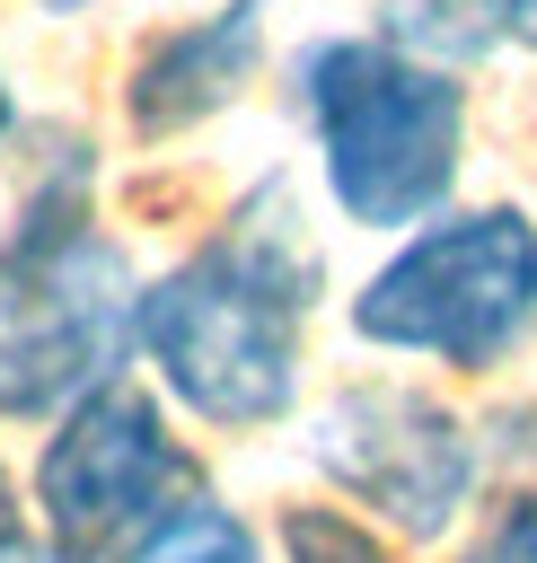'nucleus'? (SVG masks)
Returning a JSON list of instances; mask_svg holds the SVG:
<instances>
[{
    "mask_svg": "<svg viewBox=\"0 0 537 563\" xmlns=\"http://www.w3.org/2000/svg\"><path fill=\"white\" fill-rule=\"evenodd\" d=\"M317 238L282 176H264L176 273L141 290V352L167 396L220 431H255L299 396V334L317 308Z\"/></svg>",
    "mask_w": 537,
    "mask_h": 563,
    "instance_id": "nucleus-1",
    "label": "nucleus"
},
{
    "mask_svg": "<svg viewBox=\"0 0 537 563\" xmlns=\"http://www.w3.org/2000/svg\"><path fill=\"white\" fill-rule=\"evenodd\" d=\"M141 343V282L88 220V167L35 176L0 238V413H70Z\"/></svg>",
    "mask_w": 537,
    "mask_h": 563,
    "instance_id": "nucleus-2",
    "label": "nucleus"
},
{
    "mask_svg": "<svg viewBox=\"0 0 537 563\" xmlns=\"http://www.w3.org/2000/svg\"><path fill=\"white\" fill-rule=\"evenodd\" d=\"M299 106L317 123V158L335 202L361 229H414L449 202L458 185V141H467V88L423 62L414 44H370V35H326L299 53Z\"/></svg>",
    "mask_w": 537,
    "mask_h": 563,
    "instance_id": "nucleus-3",
    "label": "nucleus"
},
{
    "mask_svg": "<svg viewBox=\"0 0 537 563\" xmlns=\"http://www.w3.org/2000/svg\"><path fill=\"white\" fill-rule=\"evenodd\" d=\"M537 325V220L519 202L449 211L414 246H396L361 299L352 334L379 352H431L449 369H502Z\"/></svg>",
    "mask_w": 537,
    "mask_h": 563,
    "instance_id": "nucleus-4",
    "label": "nucleus"
},
{
    "mask_svg": "<svg viewBox=\"0 0 537 563\" xmlns=\"http://www.w3.org/2000/svg\"><path fill=\"white\" fill-rule=\"evenodd\" d=\"M35 501L70 563H106V554H132L167 510L194 501V457L158 422V396L97 387L62 413V431L35 466Z\"/></svg>",
    "mask_w": 537,
    "mask_h": 563,
    "instance_id": "nucleus-5",
    "label": "nucleus"
},
{
    "mask_svg": "<svg viewBox=\"0 0 537 563\" xmlns=\"http://www.w3.org/2000/svg\"><path fill=\"white\" fill-rule=\"evenodd\" d=\"M308 457L387 528L440 537L475 493V440L440 396L414 387H343L308 422Z\"/></svg>",
    "mask_w": 537,
    "mask_h": 563,
    "instance_id": "nucleus-6",
    "label": "nucleus"
},
{
    "mask_svg": "<svg viewBox=\"0 0 537 563\" xmlns=\"http://www.w3.org/2000/svg\"><path fill=\"white\" fill-rule=\"evenodd\" d=\"M255 53H264V9H255V0H220V9L185 18V26H167V35L132 62V88H123L132 132H141V141L194 132L202 114H220V106L246 88Z\"/></svg>",
    "mask_w": 537,
    "mask_h": 563,
    "instance_id": "nucleus-7",
    "label": "nucleus"
},
{
    "mask_svg": "<svg viewBox=\"0 0 537 563\" xmlns=\"http://www.w3.org/2000/svg\"><path fill=\"white\" fill-rule=\"evenodd\" d=\"M387 35L423 62H475L493 35H511V0H387Z\"/></svg>",
    "mask_w": 537,
    "mask_h": 563,
    "instance_id": "nucleus-8",
    "label": "nucleus"
},
{
    "mask_svg": "<svg viewBox=\"0 0 537 563\" xmlns=\"http://www.w3.org/2000/svg\"><path fill=\"white\" fill-rule=\"evenodd\" d=\"M123 563H264L255 554V537H246V519L238 510H211V501H185V510H167Z\"/></svg>",
    "mask_w": 537,
    "mask_h": 563,
    "instance_id": "nucleus-9",
    "label": "nucleus"
},
{
    "mask_svg": "<svg viewBox=\"0 0 537 563\" xmlns=\"http://www.w3.org/2000/svg\"><path fill=\"white\" fill-rule=\"evenodd\" d=\"M282 554L291 563H387L379 537L361 519H343V510H291L282 519Z\"/></svg>",
    "mask_w": 537,
    "mask_h": 563,
    "instance_id": "nucleus-10",
    "label": "nucleus"
},
{
    "mask_svg": "<svg viewBox=\"0 0 537 563\" xmlns=\"http://www.w3.org/2000/svg\"><path fill=\"white\" fill-rule=\"evenodd\" d=\"M458 563H537V493H511Z\"/></svg>",
    "mask_w": 537,
    "mask_h": 563,
    "instance_id": "nucleus-11",
    "label": "nucleus"
},
{
    "mask_svg": "<svg viewBox=\"0 0 537 563\" xmlns=\"http://www.w3.org/2000/svg\"><path fill=\"white\" fill-rule=\"evenodd\" d=\"M0 563H70L53 537H26L18 519H0Z\"/></svg>",
    "mask_w": 537,
    "mask_h": 563,
    "instance_id": "nucleus-12",
    "label": "nucleus"
},
{
    "mask_svg": "<svg viewBox=\"0 0 537 563\" xmlns=\"http://www.w3.org/2000/svg\"><path fill=\"white\" fill-rule=\"evenodd\" d=\"M511 35H519V44L537 53V0H511Z\"/></svg>",
    "mask_w": 537,
    "mask_h": 563,
    "instance_id": "nucleus-13",
    "label": "nucleus"
},
{
    "mask_svg": "<svg viewBox=\"0 0 537 563\" xmlns=\"http://www.w3.org/2000/svg\"><path fill=\"white\" fill-rule=\"evenodd\" d=\"M18 132V106H9V70H0V141Z\"/></svg>",
    "mask_w": 537,
    "mask_h": 563,
    "instance_id": "nucleus-14",
    "label": "nucleus"
},
{
    "mask_svg": "<svg viewBox=\"0 0 537 563\" xmlns=\"http://www.w3.org/2000/svg\"><path fill=\"white\" fill-rule=\"evenodd\" d=\"M0 519H9V475H0Z\"/></svg>",
    "mask_w": 537,
    "mask_h": 563,
    "instance_id": "nucleus-15",
    "label": "nucleus"
},
{
    "mask_svg": "<svg viewBox=\"0 0 537 563\" xmlns=\"http://www.w3.org/2000/svg\"><path fill=\"white\" fill-rule=\"evenodd\" d=\"M44 9H88V0H44Z\"/></svg>",
    "mask_w": 537,
    "mask_h": 563,
    "instance_id": "nucleus-16",
    "label": "nucleus"
}]
</instances>
